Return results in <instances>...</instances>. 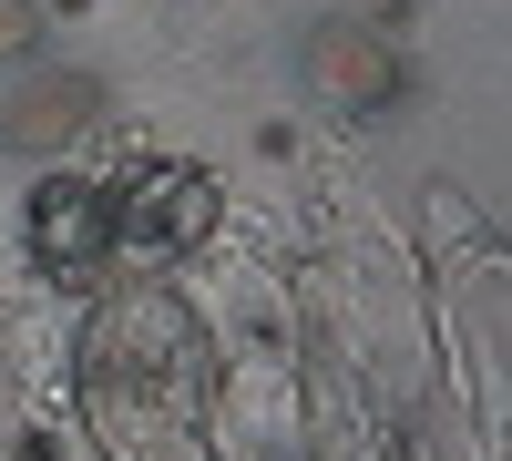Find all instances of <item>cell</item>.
Wrapping results in <instances>:
<instances>
[{
  "label": "cell",
  "instance_id": "obj_1",
  "mask_svg": "<svg viewBox=\"0 0 512 461\" xmlns=\"http://www.w3.org/2000/svg\"><path fill=\"white\" fill-rule=\"evenodd\" d=\"M297 93H308L328 123H390V113L420 93V72H410V52H400L379 21L328 11V21L297 31Z\"/></svg>",
  "mask_w": 512,
  "mask_h": 461
},
{
  "label": "cell",
  "instance_id": "obj_2",
  "mask_svg": "<svg viewBox=\"0 0 512 461\" xmlns=\"http://www.w3.org/2000/svg\"><path fill=\"white\" fill-rule=\"evenodd\" d=\"M103 72H82V62H31V72H11V93H0V154H21V164H41V154H62V144H82L103 123Z\"/></svg>",
  "mask_w": 512,
  "mask_h": 461
},
{
  "label": "cell",
  "instance_id": "obj_3",
  "mask_svg": "<svg viewBox=\"0 0 512 461\" xmlns=\"http://www.w3.org/2000/svg\"><path fill=\"white\" fill-rule=\"evenodd\" d=\"M113 246H123V205H113V185L41 175V195H31V257H41V267H52V277H103Z\"/></svg>",
  "mask_w": 512,
  "mask_h": 461
},
{
  "label": "cell",
  "instance_id": "obj_4",
  "mask_svg": "<svg viewBox=\"0 0 512 461\" xmlns=\"http://www.w3.org/2000/svg\"><path fill=\"white\" fill-rule=\"evenodd\" d=\"M113 205H123V236H154V246H185V236L216 226V185H205L195 164H154V175H134Z\"/></svg>",
  "mask_w": 512,
  "mask_h": 461
},
{
  "label": "cell",
  "instance_id": "obj_5",
  "mask_svg": "<svg viewBox=\"0 0 512 461\" xmlns=\"http://www.w3.org/2000/svg\"><path fill=\"white\" fill-rule=\"evenodd\" d=\"M41 62V0H0V72Z\"/></svg>",
  "mask_w": 512,
  "mask_h": 461
}]
</instances>
